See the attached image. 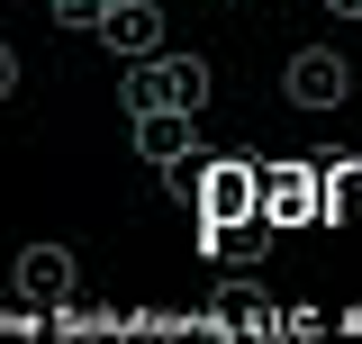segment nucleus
<instances>
[{
    "instance_id": "1",
    "label": "nucleus",
    "mask_w": 362,
    "mask_h": 344,
    "mask_svg": "<svg viewBox=\"0 0 362 344\" xmlns=\"http://www.w3.org/2000/svg\"><path fill=\"white\" fill-rule=\"evenodd\" d=\"M118 100H127V109H190V118H199V100H209V64L154 45V55H136V73H118Z\"/></svg>"
},
{
    "instance_id": "2",
    "label": "nucleus",
    "mask_w": 362,
    "mask_h": 344,
    "mask_svg": "<svg viewBox=\"0 0 362 344\" xmlns=\"http://www.w3.org/2000/svg\"><path fill=\"white\" fill-rule=\"evenodd\" d=\"M281 91H290L299 109H344V100H354V64H344V55H326V45H308V55H290Z\"/></svg>"
},
{
    "instance_id": "3",
    "label": "nucleus",
    "mask_w": 362,
    "mask_h": 344,
    "mask_svg": "<svg viewBox=\"0 0 362 344\" xmlns=\"http://www.w3.org/2000/svg\"><path fill=\"white\" fill-rule=\"evenodd\" d=\"M127 118H136V154L154 172H181L199 154V118H190V109H127Z\"/></svg>"
},
{
    "instance_id": "4",
    "label": "nucleus",
    "mask_w": 362,
    "mask_h": 344,
    "mask_svg": "<svg viewBox=\"0 0 362 344\" xmlns=\"http://www.w3.org/2000/svg\"><path fill=\"white\" fill-rule=\"evenodd\" d=\"M9 290L28 308H64L73 299V254H64V245H28V254L9 263Z\"/></svg>"
},
{
    "instance_id": "5",
    "label": "nucleus",
    "mask_w": 362,
    "mask_h": 344,
    "mask_svg": "<svg viewBox=\"0 0 362 344\" xmlns=\"http://www.w3.org/2000/svg\"><path fill=\"white\" fill-rule=\"evenodd\" d=\"M90 28L109 37V55H127V64H136V55L163 45V9H154V0H118V9H100Z\"/></svg>"
},
{
    "instance_id": "6",
    "label": "nucleus",
    "mask_w": 362,
    "mask_h": 344,
    "mask_svg": "<svg viewBox=\"0 0 362 344\" xmlns=\"http://www.w3.org/2000/svg\"><path fill=\"white\" fill-rule=\"evenodd\" d=\"M254 190H263V181H254L245 164H209V172H199V190H190V200H199L209 217H254Z\"/></svg>"
},
{
    "instance_id": "7",
    "label": "nucleus",
    "mask_w": 362,
    "mask_h": 344,
    "mask_svg": "<svg viewBox=\"0 0 362 344\" xmlns=\"http://www.w3.org/2000/svg\"><path fill=\"white\" fill-rule=\"evenodd\" d=\"M263 245H272L263 227H226V217L209 227V254H218V263H263Z\"/></svg>"
},
{
    "instance_id": "8",
    "label": "nucleus",
    "mask_w": 362,
    "mask_h": 344,
    "mask_svg": "<svg viewBox=\"0 0 362 344\" xmlns=\"http://www.w3.org/2000/svg\"><path fill=\"white\" fill-rule=\"evenodd\" d=\"M45 9H54L64 28H90V18H100V0H45Z\"/></svg>"
},
{
    "instance_id": "9",
    "label": "nucleus",
    "mask_w": 362,
    "mask_h": 344,
    "mask_svg": "<svg viewBox=\"0 0 362 344\" xmlns=\"http://www.w3.org/2000/svg\"><path fill=\"white\" fill-rule=\"evenodd\" d=\"M9 91H18V55L0 45V100H9Z\"/></svg>"
},
{
    "instance_id": "10",
    "label": "nucleus",
    "mask_w": 362,
    "mask_h": 344,
    "mask_svg": "<svg viewBox=\"0 0 362 344\" xmlns=\"http://www.w3.org/2000/svg\"><path fill=\"white\" fill-rule=\"evenodd\" d=\"M326 9H344V18H362V0H326Z\"/></svg>"
},
{
    "instance_id": "11",
    "label": "nucleus",
    "mask_w": 362,
    "mask_h": 344,
    "mask_svg": "<svg viewBox=\"0 0 362 344\" xmlns=\"http://www.w3.org/2000/svg\"><path fill=\"white\" fill-rule=\"evenodd\" d=\"M100 9H118V0H100Z\"/></svg>"
}]
</instances>
